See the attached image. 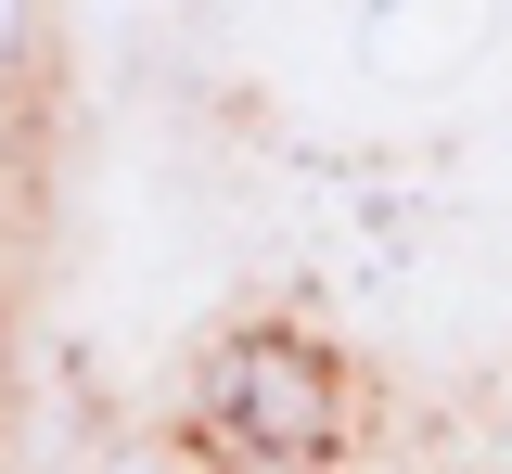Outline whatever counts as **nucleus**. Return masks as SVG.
<instances>
[{
  "label": "nucleus",
  "mask_w": 512,
  "mask_h": 474,
  "mask_svg": "<svg viewBox=\"0 0 512 474\" xmlns=\"http://www.w3.org/2000/svg\"><path fill=\"white\" fill-rule=\"evenodd\" d=\"M205 423L218 436H256V449H333V372H320V346L295 334H244L218 372H205Z\"/></svg>",
  "instance_id": "nucleus-1"
},
{
  "label": "nucleus",
  "mask_w": 512,
  "mask_h": 474,
  "mask_svg": "<svg viewBox=\"0 0 512 474\" xmlns=\"http://www.w3.org/2000/svg\"><path fill=\"white\" fill-rule=\"evenodd\" d=\"M0 26H13V0H0Z\"/></svg>",
  "instance_id": "nucleus-2"
}]
</instances>
